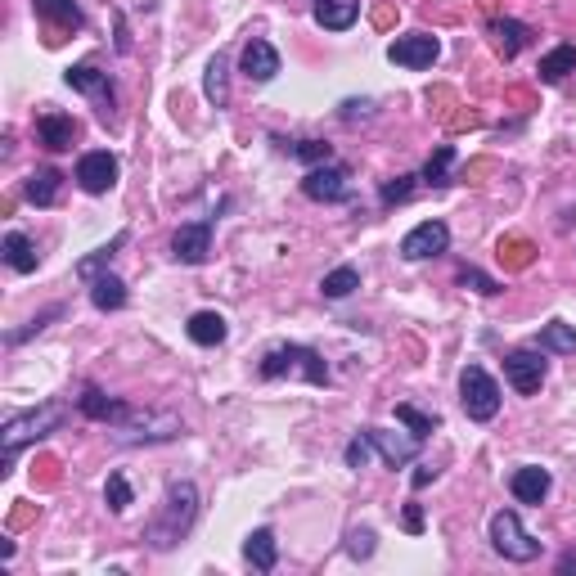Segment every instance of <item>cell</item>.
Returning a JSON list of instances; mask_svg holds the SVG:
<instances>
[{
    "label": "cell",
    "mask_w": 576,
    "mask_h": 576,
    "mask_svg": "<svg viewBox=\"0 0 576 576\" xmlns=\"http://www.w3.org/2000/svg\"><path fill=\"white\" fill-rule=\"evenodd\" d=\"M59 194H63V176L54 167H36L32 176L23 180V198L32 207H54V203H59Z\"/></svg>",
    "instance_id": "obj_21"
},
{
    "label": "cell",
    "mask_w": 576,
    "mask_h": 576,
    "mask_svg": "<svg viewBox=\"0 0 576 576\" xmlns=\"http://www.w3.org/2000/svg\"><path fill=\"white\" fill-rule=\"evenodd\" d=\"M540 81H545V86H558V81L567 77V72H576V45L572 41H563V45H554V50L545 54V59H540Z\"/></svg>",
    "instance_id": "obj_27"
},
{
    "label": "cell",
    "mask_w": 576,
    "mask_h": 576,
    "mask_svg": "<svg viewBox=\"0 0 576 576\" xmlns=\"http://www.w3.org/2000/svg\"><path fill=\"white\" fill-rule=\"evenodd\" d=\"M284 374H302L306 383L324 387L329 383V365L315 347H302V342H284V347H270L261 356V378H284Z\"/></svg>",
    "instance_id": "obj_3"
},
{
    "label": "cell",
    "mask_w": 576,
    "mask_h": 576,
    "mask_svg": "<svg viewBox=\"0 0 576 576\" xmlns=\"http://www.w3.org/2000/svg\"><path fill=\"white\" fill-rule=\"evenodd\" d=\"M117 446H153V441H176L185 423L176 414H140L135 410L126 423H117Z\"/></svg>",
    "instance_id": "obj_6"
},
{
    "label": "cell",
    "mask_w": 576,
    "mask_h": 576,
    "mask_svg": "<svg viewBox=\"0 0 576 576\" xmlns=\"http://www.w3.org/2000/svg\"><path fill=\"white\" fill-rule=\"evenodd\" d=\"M450 248V225L446 221H419L410 234L401 239V257L405 261H428L441 257Z\"/></svg>",
    "instance_id": "obj_9"
},
{
    "label": "cell",
    "mask_w": 576,
    "mask_h": 576,
    "mask_svg": "<svg viewBox=\"0 0 576 576\" xmlns=\"http://www.w3.org/2000/svg\"><path fill=\"white\" fill-rule=\"evenodd\" d=\"M432 477H437V468H432V464H419V473L410 477V486H414V491H423V486H428Z\"/></svg>",
    "instance_id": "obj_43"
},
{
    "label": "cell",
    "mask_w": 576,
    "mask_h": 576,
    "mask_svg": "<svg viewBox=\"0 0 576 576\" xmlns=\"http://www.w3.org/2000/svg\"><path fill=\"white\" fill-rule=\"evenodd\" d=\"M311 18L324 27V32H347L360 18V0H315Z\"/></svg>",
    "instance_id": "obj_19"
},
{
    "label": "cell",
    "mask_w": 576,
    "mask_h": 576,
    "mask_svg": "<svg viewBox=\"0 0 576 576\" xmlns=\"http://www.w3.org/2000/svg\"><path fill=\"white\" fill-rule=\"evenodd\" d=\"M117 158L108 149H90L77 158V185L86 189V194H108V189L117 185Z\"/></svg>",
    "instance_id": "obj_11"
},
{
    "label": "cell",
    "mask_w": 576,
    "mask_h": 576,
    "mask_svg": "<svg viewBox=\"0 0 576 576\" xmlns=\"http://www.w3.org/2000/svg\"><path fill=\"white\" fill-rule=\"evenodd\" d=\"M0 252H5V266L18 270V275H32L36 261H41V257H36V243L27 239L23 230H9L5 239H0Z\"/></svg>",
    "instance_id": "obj_24"
},
{
    "label": "cell",
    "mask_w": 576,
    "mask_h": 576,
    "mask_svg": "<svg viewBox=\"0 0 576 576\" xmlns=\"http://www.w3.org/2000/svg\"><path fill=\"white\" fill-rule=\"evenodd\" d=\"M63 419H68V405H63V401H45V405H36V410H27V414H14V419L0 428V446H5V455H0V473L14 468L18 450H23L27 441L50 437Z\"/></svg>",
    "instance_id": "obj_2"
},
{
    "label": "cell",
    "mask_w": 576,
    "mask_h": 576,
    "mask_svg": "<svg viewBox=\"0 0 576 576\" xmlns=\"http://www.w3.org/2000/svg\"><path fill=\"white\" fill-rule=\"evenodd\" d=\"M77 410L86 414V419H95V423H113V428H117V423H126V419H131V414H135L126 401H117V396H108L104 387H86V392L77 396Z\"/></svg>",
    "instance_id": "obj_14"
},
{
    "label": "cell",
    "mask_w": 576,
    "mask_h": 576,
    "mask_svg": "<svg viewBox=\"0 0 576 576\" xmlns=\"http://www.w3.org/2000/svg\"><path fill=\"white\" fill-rule=\"evenodd\" d=\"M459 405L473 423H491L500 414V383L482 365H464L459 369Z\"/></svg>",
    "instance_id": "obj_4"
},
{
    "label": "cell",
    "mask_w": 576,
    "mask_h": 576,
    "mask_svg": "<svg viewBox=\"0 0 576 576\" xmlns=\"http://www.w3.org/2000/svg\"><path fill=\"white\" fill-rule=\"evenodd\" d=\"M549 486H554V477H549V468H536V464H522L518 473L509 477V491H513V500H522V504H545Z\"/></svg>",
    "instance_id": "obj_17"
},
{
    "label": "cell",
    "mask_w": 576,
    "mask_h": 576,
    "mask_svg": "<svg viewBox=\"0 0 576 576\" xmlns=\"http://www.w3.org/2000/svg\"><path fill=\"white\" fill-rule=\"evenodd\" d=\"M185 333H189V342H198V347H221L230 324H225L221 311H194L185 324Z\"/></svg>",
    "instance_id": "obj_23"
},
{
    "label": "cell",
    "mask_w": 576,
    "mask_h": 576,
    "mask_svg": "<svg viewBox=\"0 0 576 576\" xmlns=\"http://www.w3.org/2000/svg\"><path fill=\"white\" fill-rule=\"evenodd\" d=\"M59 315H63V306H45V311L36 315V320H27V329H14V333H5V347H18V342H27V338H32V333H41V329H45V324H50V320H59Z\"/></svg>",
    "instance_id": "obj_37"
},
{
    "label": "cell",
    "mask_w": 576,
    "mask_h": 576,
    "mask_svg": "<svg viewBox=\"0 0 576 576\" xmlns=\"http://www.w3.org/2000/svg\"><path fill=\"white\" fill-rule=\"evenodd\" d=\"M374 549H378L374 527H351V536H347V554L356 558V563H365V558H374Z\"/></svg>",
    "instance_id": "obj_36"
},
{
    "label": "cell",
    "mask_w": 576,
    "mask_h": 576,
    "mask_svg": "<svg viewBox=\"0 0 576 576\" xmlns=\"http://www.w3.org/2000/svg\"><path fill=\"white\" fill-rule=\"evenodd\" d=\"M536 347L545 351V356H576V329L563 320H549L545 329L536 333Z\"/></svg>",
    "instance_id": "obj_26"
},
{
    "label": "cell",
    "mask_w": 576,
    "mask_h": 576,
    "mask_svg": "<svg viewBox=\"0 0 576 576\" xmlns=\"http://www.w3.org/2000/svg\"><path fill=\"white\" fill-rule=\"evenodd\" d=\"M504 378H509L513 387H518L522 396L540 392V383H545V351H531V347H518L504 356Z\"/></svg>",
    "instance_id": "obj_10"
},
{
    "label": "cell",
    "mask_w": 576,
    "mask_h": 576,
    "mask_svg": "<svg viewBox=\"0 0 576 576\" xmlns=\"http://www.w3.org/2000/svg\"><path fill=\"white\" fill-rule=\"evenodd\" d=\"M243 558H248L257 572H275V563H279V540H275V531H270V527L248 531V540H243Z\"/></svg>",
    "instance_id": "obj_22"
},
{
    "label": "cell",
    "mask_w": 576,
    "mask_h": 576,
    "mask_svg": "<svg viewBox=\"0 0 576 576\" xmlns=\"http://www.w3.org/2000/svg\"><path fill=\"white\" fill-rule=\"evenodd\" d=\"M491 549L500 558H509V563H536L540 558V540L522 527L513 509L491 513Z\"/></svg>",
    "instance_id": "obj_5"
},
{
    "label": "cell",
    "mask_w": 576,
    "mask_h": 576,
    "mask_svg": "<svg viewBox=\"0 0 576 576\" xmlns=\"http://www.w3.org/2000/svg\"><path fill=\"white\" fill-rule=\"evenodd\" d=\"M302 194L315 203H347L351 198V171L342 162H320L302 176Z\"/></svg>",
    "instance_id": "obj_7"
},
{
    "label": "cell",
    "mask_w": 576,
    "mask_h": 576,
    "mask_svg": "<svg viewBox=\"0 0 576 576\" xmlns=\"http://www.w3.org/2000/svg\"><path fill=\"white\" fill-rule=\"evenodd\" d=\"M387 59H392L396 68H432V63L441 59V41L432 32H405L387 45Z\"/></svg>",
    "instance_id": "obj_8"
},
{
    "label": "cell",
    "mask_w": 576,
    "mask_h": 576,
    "mask_svg": "<svg viewBox=\"0 0 576 576\" xmlns=\"http://www.w3.org/2000/svg\"><path fill=\"white\" fill-rule=\"evenodd\" d=\"M374 113V99H347L342 104V122H356V117H369Z\"/></svg>",
    "instance_id": "obj_41"
},
{
    "label": "cell",
    "mask_w": 576,
    "mask_h": 576,
    "mask_svg": "<svg viewBox=\"0 0 576 576\" xmlns=\"http://www.w3.org/2000/svg\"><path fill=\"white\" fill-rule=\"evenodd\" d=\"M558 572H576V549H567V554L558 558Z\"/></svg>",
    "instance_id": "obj_45"
},
{
    "label": "cell",
    "mask_w": 576,
    "mask_h": 576,
    "mask_svg": "<svg viewBox=\"0 0 576 576\" xmlns=\"http://www.w3.org/2000/svg\"><path fill=\"white\" fill-rule=\"evenodd\" d=\"M63 81H68L72 90H81V95H90L99 104V113L108 117V108H113V77H108V72H99L95 63H72V68L63 72Z\"/></svg>",
    "instance_id": "obj_13"
},
{
    "label": "cell",
    "mask_w": 576,
    "mask_h": 576,
    "mask_svg": "<svg viewBox=\"0 0 576 576\" xmlns=\"http://www.w3.org/2000/svg\"><path fill=\"white\" fill-rule=\"evenodd\" d=\"M405 531H414V536L423 531V509H419V504H405Z\"/></svg>",
    "instance_id": "obj_42"
},
{
    "label": "cell",
    "mask_w": 576,
    "mask_h": 576,
    "mask_svg": "<svg viewBox=\"0 0 576 576\" xmlns=\"http://www.w3.org/2000/svg\"><path fill=\"white\" fill-rule=\"evenodd\" d=\"M207 252H212V221H189L171 234V257L180 266H203Z\"/></svg>",
    "instance_id": "obj_12"
},
{
    "label": "cell",
    "mask_w": 576,
    "mask_h": 576,
    "mask_svg": "<svg viewBox=\"0 0 576 576\" xmlns=\"http://www.w3.org/2000/svg\"><path fill=\"white\" fill-rule=\"evenodd\" d=\"M342 459H347V468H369V459H374V441H369V432L351 437L347 450H342Z\"/></svg>",
    "instance_id": "obj_39"
},
{
    "label": "cell",
    "mask_w": 576,
    "mask_h": 576,
    "mask_svg": "<svg viewBox=\"0 0 576 576\" xmlns=\"http://www.w3.org/2000/svg\"><path fill=\"white\" fill-rule=\"evenodd\" d=\"M486 32H491L495 50H500L504 59L522 54V50H527V41H531V27L518 23V18H491V23H486Z\"/></svg>",
    "instance_id": "obj_20"
},
{
    "label": "cell",
    "mask_w": 576,
    "mask_h": 576,
    "mask_svg": "<svg viewBox=\"0 0 576 576\" xmlns=\"http://www.w3.org/2000/svg\"><path fill=\"white\" fill-rule=\"evenodd\" d=\"M288 158H297V162H306V167H320V162H333V149L324 140H297L293 149H284Z\"/></svg>",
    "instance_id": "obj_34"
},
{
    "label": "cell",
    "mask_w": 576,
    "mask_h": 576,
    "mask_svg": "<svg viewBox=\"0 0 576 576\" xmlns=\"http://www.w3.org/2000/svg\"><path fill=\"white\" fill-rule=\"evenodd\" d=\"M32 9L45 18V23H54V27H68V32H77V27H86V18H81L77 0H32Z\"/></svg>",
    "instance_id": "obj_28"
},
{
    "label": "cell",
    "mask_w": 576,
    "mask_h": 576,
    "mask_svg": "<svg viewBox=\"0 0 576 576\" xmlns=\"http://www.w3.org/2000/svg\"><path fill=\"white\" fill-rule=\"evenodd\" d=\"M225 72H230V63H225V54H216L203 77V95H207V104H216V108L230 104V81H225Z\"/></svg>",
    "instance_id": "obj_31"
},
{
    "label": "cell",
    "mask_w": 576,
    "mask_h": 576,
    "mask_svg": "<svg viewBox=\"0 0 576 576\" xmlns=\"http://www.w3.org/2000/svg\"><path fill=\"white\" fill-rule=\"evenodd\" d=\"M414 180H419V176H396V180H387V185H383V194H378V203H383V207L405 203V198L414 194Z\"/></svg>",
    "instance_id": "obj_40"
},
{
    "label": "cell",
    "mask_w": 576,
    "mask_h": 576,
    "mask_svg": "<svg viewBox=\"0 0 576 576\" xmlns=\"http://www.w3.org/2000/svg\"><path fill=\"white\" fill-rule=\"evenodd\" d=\"M126 239H131V234H126V230H117L113 239L104 243V248H95V252H90V257H81V261H77V279H86V284H90V279H95V275H104V266H108V261H113V252H117V248H126Z\"/></svg>",
    "instance_id": "obj_29"
},
{
    "label": "cell",
    "mask_w": 576,
    "mask_h": 576,
    "mask_svg": "<svg viewBox=\"0 0 576 576\" xmlns=\"http://www.w3.org/2000/svg\"><path fill=\"white\" fill-rule=\"evenodd\" d=\"M369 432V441H374V450L383 455V464L387 468H401V464H410V459H419V437H401V432H387V428H365Z\"/></svg>",
    "instance_id": "obj_16"
},
{
    "label": "cell",
    "mask_w": 576,
    "mask_h": 576,
    "mask_svg": "<svg viewBox=\"0 0 576 576\" xmlns=\"http://www.w3.org/2000/svg\"><path fill=\"white\" fill-rule=\"evenodd\" d=\"M396 419H401L405 428H410L419 441L428 437L432 428H441V419H437V414H423V410H414V405H396Z\"/></svg>",
    "instance_id": "obj_35"
},
{
    "label": "cell",
    "mask_w": 576,
    "mask_h": 576,
    "mask_svg": "<svg viewBox=\"0 0 576 576\" xmlns=\"http://www.w3.org/2000/svg\"><path fill=\"white\" fill-rule=\"evenodd\" d=\"M450 171H455V149L450 144H437L432 149V158L423 162V185H432V189H446L450 185Z\"/></svg>",
    "instance_id": "obj_30"
},
{
    "label": "cell",
    "mask_w": 576,
    "mask_h": 576,
    "mask_svg": "<svg viewBox=\"0 0 576 576\" xmlns=\"http://www.w3.org/2000/svg\"><path fill=\"white\" fill-rule=\"evenodd\" d=\"M198 522V486L194 482H171L167 495H162V509L149 518V527H144V540H149V549H176L180 540L194 531Z\"/></svg>",
    "instance_id": "obj_1"
},
{
    "label": "cell",
    "mask_w": 576,
    "mask_h": 576,
    "mask_svg": "<svg viewBox=\"0 0 576 576\" xmlns=\"http://www.w3.org/2000/svg\"><path fill=\"white\" fill-rule=\"evenodd\" d=\"M239 68L248 81H275L279 77V50L270 41H261V36H252L239 54Z\"/></svg>",
    "instance_id": "obj_15"
},
{
    "label": "cell",
    "mask_w": 576,
    "mask_h": 576,
    "mask_svg": "<svg viewBox=\"0 0 576 576\" xmlns=\"http://www.w3.org/2000/svg\"><path fill=\"white\" fill-rule=\"evenodd\" d=\"M104 504L113 513H126L135 504V491H131V482H126V473H108V486H104Z\"/></svg>",
    "instance_id": "obj_33"
},
{
    "label": "cell",
    "mask_w": 576,
    "mask_h": 576,
    "mask_svg": "<svg viewBox=\"0 0 576 576\" xmlns=\"http://www.w3.org/2000/svg\"><path fill=\"white\" fill-rule=\"evenodd\" d=\"M360 288V270L356 266H338V270H329V275L320 279V293L329 297V302H342V297H351Z\"/></svg>",
    "instance_id": "obj_32"
},
{
    "label": "cell",
    "mask_w": 576,
    "mask_h": 576,
    "mask_svg": "<svg viewBox=\"0 0 576 576\" xmlns=\"http://www.w3.org/2000/svg\"><path fill=\"white\" fill-rule=\"evenodd\" d=\"M117 50H122V54L131 50V36H126V18L122 14H117Z\"/></svg>",
    "instance_id": "obj_44"
},
{
    "label": "cell",
    "mask_w": 576,
    "mask_h": 576,
    "mask_svg": "<svg viewBox=\"0 0 576 576\" xmlns=\"http://www.w3.org/2000/svg\"><path fill=\"white\" fill-rule=\"evenodd\" d=\"M455 279H459V288H473V293H482V297H495V293H500V284H495L486 270H477V266H464Z\"/></svg>",
    "instance_id": "obj_38"
},
{
    "label": "cell",
    "mask_w": 576,
    "mask_h": 576,
    "mask_svg": "<svg viewBox=\"0 0 576 576\" xmlns=\"http://www.w3.org/2000/svg\"><path fill=\"white\" fill-rule=\"evenodd\" d=\"M90 302H95V311H122V306H126V284L113 275V270H104V275L90 279Z\"/></svg>",
    "instance_id": "obj_25"
},
{
    "label": "cell",
    "mask_w": 576,
    "mask_h": 576,
    "mask_svg": "<svg viewBox=\"0 0 576 576\" xmlns=\"http://www.w3.org/2000/svg\"><path fill=\"white\" fill-rule=\"evenodd\" d=\"M36 140H41L50 153H63V149H72V140H77V122H72L68 113H41L36 117Z\"/></svg>",
    "instance_id": "obj_18"
}]
</instances>
